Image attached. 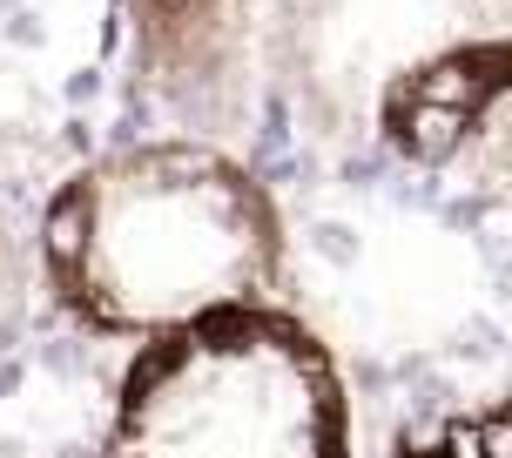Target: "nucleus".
Segmentation results:
<instances>
[{"instance_id": "obj_3", "label": "nucleus", "mask_w": 512, "mask_h": 458, "mask_svg": "<svg viewBox=\"0 0 512 458\" xmlns=\"http://www.w3.org/2000/svg\"><path fill=\"white\" fill-rule=\"evenodd\" d=\"M384 149L418 176L512 203V27L418 54L371 88Z\"/></svg>"}, {"instance_id": "obj_5", "label": "nucleus", "mask_w": 512, "mask_h": 458, "mask_svg": "<svg viewBox=\"0 0 512 458\" xmlns=\"http://www.w3.org/2000/svg\"><path fill=\"white\" fill-rule=\"evenodd\" d=\"M398 458H512V411L506 405L452 411L425 432H411L398 445Z\"/></svg>"}, {"instance_id": "obj_4", "label": "nucleus", "mask_w": 512, "mask_h": 458, "mask_svg": "<svg viewBox=\"0 0 512 458\" xmlns=\"http://www.w3.org/2000/svg\"><path fill=\"white\" fill-rule=\"evenodd\" d=\"M128 21L135 75L162 115L223 142L250 122L263 61L277 41V0H115Z\"/></svg>"}, {"instance_id": "obj_1", "label": "nucleus", "mask_w": 512, "mask_h": 458, "mask_svg": "<svg viewBox=\"0 0 512 458\" xmlns=\"http://www.w3.org/2000/svg\"><path fill=\"white\" fill-rule=\"evenodd\" d=\"M34 263L75 324L155 344L277 304L283 216L223 142L155 135L95 155L54 189Z\"/></svg>"}, {"instance_id": "obj_2", "label": "nucleus", "mask_w": 512, "mask_h": 458, "mask_svg": "<svg viewBox=\"0 0 512 458\" xmlns=\"http://www.w3.org/2000/svg\"><path fill=\"white\" fill-rule=\"evenodd\" d=\"M102 458H351V391L283 304L230 310L128 357Z\"/></svg>"}, {"instance_id": "obj_6", "label": "nucleus", "mask_w": 512, "mask_h": 458, "mask_svg": "<svg viewBox=\"0 0 512 458\" xmlns=\"http://www.w3.org/2000/svg\"><path fill=\"white\" fill-rule=\"evenodd\" d=\"M21 304H27V256H21V243H14V229L0 223V344L21 324Z\"/></svg>"}]
</instances>
